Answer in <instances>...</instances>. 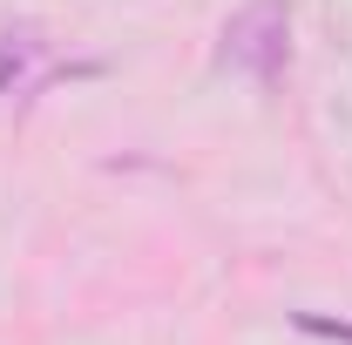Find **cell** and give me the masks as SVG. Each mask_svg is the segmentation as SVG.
I'll return each instance as SVG.
<instances>
[{"mask_svg": "<svg viewBox=\"0 0 352 345\" xmlns=\"http://www.w3.org/2000/svg\"><path fill=\"white\" fill-rule=\"evenodd\" d=\"M41 54H47L41 21H14V27H0V95H14V88L34 82Z\"/></svg>", "mask_w": 352, "mask_h": 345, "instance_id": "7a4b0ae2", "label": "cell"}, {"mask_svg": "<svg viewBox=\"0 0 352 345\" xmlns=\"http://www.w3.org/2000/svg\"><path fill=\"white\" fill-rule=\"evenodd\" d=\"M285 54H292V7L285 0H251L223 21L217 34V68L230 75H251V82H278L285 75Z\"/></svg>", "mask_w": 352, "mask_h": 345, "instance_id": "6da1fadb", "label": "cell"}, {"mask_svg": "<svg viewBox=\"0 0 352 345\" xmlns=\"http://www.w3.org/2000/svg\"><path fill=\"white\" fill-rule=\"evenodd\" d=\"M292 325L305 339H332V345H352V325L346 318H325V311H292Z\"/></svg>", "mask_w": 352, "mask_h": 345, "instance_id": "3957f363", "label": "cell"}]
</instances>
